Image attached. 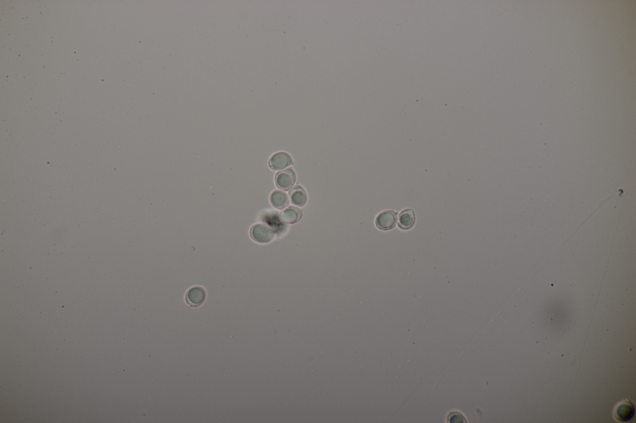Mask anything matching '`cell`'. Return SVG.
<instances>
[{
	"label": "cell",
	"mask_w": 636,
	"mask_h": 423,
	"mask_svg": "<svg viewBox=\"0 0 636 423\" xmlns=\"http://www.w3.org/2000/svg\"><path fill=\"white\" fill-rule=\"evenodd\" d=\"M634 405L630 400H626L620 402L615 407L613 412L615 419L620 422L631 421L633 417L634 416Z\"/></svg>",
	"instance_id": "6da1fadb"
},
{
	"label": "cell",
	"mask_w": 636,
	"mask_h": 423,
	"mask_svg": "<svg viewBox=\"0 0 636 423\" xmlns=\"http://www.w3.org/2000/svg\"><path fill=\"white\" fill-rule=\"evenodd\" d=\"M250 235L253 240L259 244H267L274 238V231L265 224H257L251 228Z\"/></svg>",
	"instance_id": "7a4b0ae2"
},
{
	"label": "cell",
	"mask_w": 636,
	"mask_h": 423,
	"mask_svg": "<svg viewBox=\"0 0 636 423\" xmlns=\"http://www.w3.org/2000/svg\"><path fill=\"white\" fill-rule=\"evenodd\" d=\"M378 229L382 230H389L393 229L397 223V214L393 211H386L381 212L375 220Z\"/></svg>",
	"instance_id": "3957f363"
},
{
	"label": "cell",
	"mask_w": 636,
	"mask_h": 423,
	"mask_svg": "<svg viewBox=\"0 0 636 423\" xmlns=\"http://www.w3.org/2000/svg\"><path fill=\"white\" fill-rule=\"evenodd\" d=\"M206 291L202 287L195 286L190 288L186 292L185 300L188 306L191 307H197L201 306L205 300Z\"/></svg>",
	"instance_id": "277c9868"
},
{
	"label": "cell",
	"mask_w": 636,
	"mask_h": 423,
	"mask_svg": "<svg viewBox=\"0 0 636 423\" xmlns=\"http://www.w3.org/2000/svg\"><path fill=\"white\" fill-rule=\"evenodd\" d=\"M296 182V175L294 170L287 169L277 174L276 183L278 188L288 191Z\"/></svg>",
	"instance_id": "5b68a950"
},
{
	"label": "cell",
	"mask_w": 636,
	"mask_h": 423,
	"mask_svg": "<svg viewBox=\"0 0 636 423\" xmlns=\"http://www.w3.org/2000/svg\"><path fill=\"white\" fill-rule=\"evenodd\" d=\"M292 164L291 155L285 152L275 153L269 160V166L271 169L279 171L285 169Z\"/></svg>",
	"instance_id": "8992f818"
},
{
	"label": "cell",
	"mask_w": 636,
	"mask_h": 423,
	"mask_svg": "<svg viewBox=\"0 0 636 423\" xmlns=\"http://www.w3.org/2000/svg\"><path fill=\"white\" fill-rule=\"evenodd\" d=\"M302 216V210L295 207H290L281 213L280 218L284 223L293 224L300 221Z\"/></svg>",
	"instance_id": "52a82bcc"
},
{
	"label": "cell",
	"mask_w": 636,
	"mask_h": 423,
	"mask_svg": "<svg viewBox=\"0 0 636 423\" xmlns=\"http://www.w3.org/2000/svg\"><path fill=\"white\" fill-rule=\"evenodd\" d=\"M415 221L416 216L413 210L405 209L399 215L398 226L403 230L410 229L415 225Z\"/></svg>",
	"instance_id": "ba28073f"
},
{
	"label": "cell",
	"mask_w": 636,
	"mask_h": 423,
	"mask_svg": "<svg viewBox=\"0 0 636 423\" xmlns=\"http://www.w3.org/2000/svg\"><path fill=\"white\" fill-rule=\"evenodd\" d=\"M291 202L295 206L303 207L307 203L306 192L300 186H296L290 191Z\"/></svg>",
	"instance_id": "9c48e42d"
},
{
	"label": "cell",
	"mask_w": 636,
	"mask_h": 423,
	"mask_svg": "<svg viewBox=\"0 0 636 423\" xmlns=\"http://www.w3.org/2000/svg\"><path fill=\"white\" fill-rule=\"evenodd\" d=\"M271 203L275 208L283 209L289 204L288 197L285 192L276 190L271 194Z\"/></svg>",
	"instance_id": "30bf717a"
},
{
	"label": "cell",
	"mask_w": 636,
	"mask_h": 423,
	"mask_svg": "<svg viewBox=\"0 0 636 423\" xmlns=\"http://www.w3.org/2000/svg\"><path fill=\"white\" fill-rule=\"evenodd\" d=\"M447 421L450 423H467V419L462 413L452 412L447 417Z\"/></svg>",
	"instance_id": "8fae6325"
}]
</instances>
